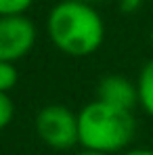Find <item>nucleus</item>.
I'll list each match as a JSON object with an SVG mask.
<instances>
[{
	"mask_svg": "<svg viewBox=\"0 0 153 155\" xmlns=\"http://www.w3.org/2000/svg\"><path fill=\"white\" fill-rule=\"evenodd\" d=\"M52 46L67 57H90L105 40L101 13L82 0H59L46 17Z\"/></svg>",
	"mask_w": 153,
	"mask_h": 155,
	"instance_id": "1",
	"label": "nucleus"
},
{
	"mask_svg": "<svg viewBox=\"0 0 153 155\" xmlns=\"http://www.w3.org/2000/svg\"><path fill=\"white\" fill-rule=\"evenodd\" d=\"M78 134L82 149L105 155L124 153L136 136V117L132 111L92 101L78 113Z\"/></svg>",
	"mask_w": 153,
	"mask_h": 155,
	"instance_id": "2",
	"label": "nucleus"
},
{
	"mask_svg": "<svg viewBox=\"0 0 153 155\" xmlns=\"http://www.w3.org/2000/svg\"><path fill=\"white\" fill-rule=\"evenodd\" d=\"M36 132L51 149L67 151L80 143L78 113L63 105H46L36 115Z\"/></svg>",
	"mask_w": 153,
	"mask_h": 155,
	"instance_id": "3",
	"label": "nucleus"
},
{
	"mask_svg": "<svg viewBox=\"0 0 153 155\" xmlns=\"http://www.w3.org/2000/svg\"><path fill=\"white\" fill-rule=\"evenodd\" d=\"M38 29L27 15L0 17V61L17 63L34 51Z\"/></svg>",
	"mask_w": 153,
	"mask_h": 155,
	"instance_id": "4",
	"label": "nucleus"
},
{
	"mask_svg": "<svg viewBox=\"0 0 153 155\" xmlns=\"http://www.w3.org/2000/svg\"><path fill=\"white\" fill-rule=\"evenodd\" d=\"M97 101L107 103L111 107H118V109L132 111L138 105L136 82L128 80L126 76H120V74H109L97 86Z\"/></svg>",
	"mask_w": 153,
	"mask_h": 155,
	"instance_id": "5",
	"label": "nucleus"
},
{
	"mask_svg": "<svg viewBox=\"0 0 153 155\" xmlns=\"http://www.w3.org/2000/svg\"><path fill=\"white\" fill-rule=\"evenodd\" d=\"M136 88H138V107L153 117V59H149L136 78Z\"/></svg>",
	"mask_w": 153,
	"mask_h": 155,
	"instance_id": "6",
	"label": "nucleus"
},
{
	"mask_svg": "<svg viewBox=\"0 0 153 155\" xmlns=\"http://www.w3.org/2000/svg\"><path fill=\"white\" fill-rule=\"evenodd\" d=\"M17 80H19V71H17L15 63L0 61V92L8 94L17 86Z\"/></svg>",
	"mask_w": 153,
	"mask_h": 155,
	"instance_id": "7",
	"label": "nucleus"
},
{
	"mask_svg": "<svg viewBox=\"0 0 153 155\" xmlns=\"http://www.w3.org/2000/svg\"><path fill=\"white\" fill-rule=\"evenodd\" d=\"M34 0H0V17H15L25 15L32 8Z\"/></svg>",
	"mask_w": 153,
	"mask_h": 155,
	"instance_id": "8",
	"label": "nucleus"
},
{
	"mask_svg": "<svg viewBox=\"0 0 153 155\" xmlns=\"http://www.w3.org/2000/svg\"><path fill=\"white\" fill-rule=\"evenodd\" d=\"M13 115H15V105L13 99L4 92H0V130H4L11 122H13Z\"/></svg>",
	"mask_w": 153,
	"mask_h": 155,
	"instance_id": "9",
	"label": "nucleus"
},
{
	"mask_svg": "<svg viewBox=\"0 0 153 155\" xmlns=\"http://www.w3.org/2000/svg\"><path fill=\"white\" fill-rule=\"evenodd\" d=\"M145 0H120V11L122 13H136L143 6Z\"/></svg>",
	"mask_w": 153,
	"mask_h": 155,
	"instance_id": "10",
	"label": "nucleus"
},
{
	"mask_svg": "<svg viewBox=\"0 0 153 155\" xmlns=\"http://www.w3.org/2000/svg\"><path fill=\"white\" fill-rule=\"evenodd\" d=\"M120 155H153V149H147V147H134V149H128Z\"/></svg>",
	"mask_w": 153,
	"mask_h": 155,
	"instance_id": "11",
	"label": "nucleus"
},
{
	"mask_svg": "<svg viewBox=\"0 0 153 155\" xmlns=\"http://www.w3.org/2000/svg\"><path fill=\"white\" fill-rule=\"evenodd\" d=\"M76 155H105V153H99V151H90V149H82L80 153H76Z\"/></svg>",
	"mask_w": 153,
	"mask_h": 155,
	"instance_id": "12",
	"label": "nucleus"
},
{
	"mask_svg": "<svg viewBox=\"0 0 153 155\" xmlns=\"http://www.w3.org/2000/svg\"><path fill=\"white\" fill-rule=\"evenodd\" d=\"M82 2H86V4H92V6H95V4H101V2H105V0H82Z\"/></svg>",
	"mask_w": 153,
	"mask_h": 155,
	"instance_id": "13",
	"label": "nucleus"
},
{
	"mask_svg": "<svg viewBox=\"0 0 153 155\" xmlns=\"http://www.w3.org/2000/svg\"><path fill=\"white\" fill-rule=\"evenodd\" d=\"M149 40H151V46H153V25H151V31H149Z\"/></svg>",
	"mask_w": 153,
	"mask_h": 155,
	"instance_id": "14",
	"label": "nucleus"
}]
</instances>
